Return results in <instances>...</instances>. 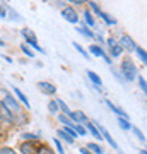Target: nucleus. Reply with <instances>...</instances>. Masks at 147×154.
Listing matches in <instances>:
<instances>
[{
  "mask_svg": "<svg viewBox=\"0 0 147 154\" xmlns=\"http://www.w3.org/2000/svg\"><path fill=\"white\" fill-rule=\"evenodd\" d=\"M87 149H89L93 154H103L104 152V149L96 142H87Z\"/></svg>",
  "mask_w": 147,
  "mask_h": 154,
  "instance_id": "4468645a",
  "label": "nucleus"
},
{
  "mask_svg": "<svg viewBox=\"0 0 147 154\" xmlns=\"http://www.w3.org/2000/svg\"><path fill=\"white\" fill-rule=\"evenodd\" d=\"M19 152L21 154H36V147L33 146V142H22L19 146Z\"/></svg>",
  "mask_w": 147,
  "mask_h": 154,
  "instance_id": "6e6552de",
  "label": "nucleus"
},
{
  "mask_svg": "<svg viewBox=\"0 0 147 154\" xmlns=\"http://www.w3.org/2000/svg\"><path fill=\"white\" fill-rule=\"evenodd\" d=\"M106 43H108L109 48H113V46H116V45H118V41H115V38H108V41H106Z\"/></svg>",
  "mask_w": 147,
  "mask_h": 154,
  "instance_id": "e433bc0d",
  "label": "nucleus"
},
{
  "mask_svg": "<svg viewBox=\"0 0 147 154\" xmlns=\"http://www.w3.org/2000/svg\"><path fill=\"white\" fill-rule=\"evenodd\" d=\"M74 48H75L77 51H79V53H81V55L84 57V58H91V57H89V53H87V51H86L84 48H82V46H81L79 43H75V41H74Z\"/></svg>",
  "mask_w": 147,
  "mask_h": 154,
  "instance_id": "cd10ccee",
  "label": "nucleus"
},
{
  "mask_svg": "<svg viewBox=\"0 0 147 154\" xmlns=\"http://www.w3.org/2000/svg\"><path fill=\"white\" fill-rule=\"evenodd\" d=\"M0 46H5V41H4L2 38H0Z\"/></svg>",
  "mask_w": 147,
  "mask_h": 154,
  "instance_id": "ea45409f",
  "label": "nucleus"
},
{
  "mask_svg": "<svg viewBox=\"0 0 147 154\" xmlns=\"http://www.w3.org/2000/svg\"><path fill=\"white\" fill-rule=\"evenodd\" d=\"M89 51H91L94 57H101V53H103L104 50L101 48V46H98V45H91V46H89Z\"/></svg>",
  "mask_w": 147,
  "mask_h": 154,
  "instance_id": "aec40b11",
  "label": "nucleus"
},
{
  "mask_svg": "<svg viewBox=\"0 0 147 154\" xmlns=\"http://www.w3.org/2000/svg\"><path fill=\"white\" fill-rule=\"evenodd\" d=\"M21 139H24V142H34V140L38 139V135H36V134L26 132V134H22V135H21Z\"/></svg>",
  "mask_w": 147,
  "mask_h": 154,
  "instance_id": "b1692460",
  "label": "nucleus"
},
{
  "mask_svg": "<svg viewBox=\"0 0 147 154\" xmlns=\"http://www.w3.org/2000/svg\"><path fill=\"white\" fill-rule=\"evenodd\" d=\"M53 144H55V147H57V151L60 154H65V151H63V146H62V142L58 140V139H53Z\"/></svg>",
  "mask_w": 147,
  "mask_h": 154,
  "instance_id": "72a5a7b5",
  "label": "nucleus"
},
{
  "mask_svg": "<svg viewBox=\"0 0 147 154\" xmlns=\"http://www.w3.org/2000/svg\"><path fill=\"white\" fill-rule=\"evenodd\" d=\"M2 105L5 106V108H9V110L14 113V115H19L21 116V108H19V103L16 101V98H12L11 94H5V98L2 99Z\"/></svg>",
  "mask_w": 147,
  "mask_h": 154,
  "instance_id": "7ed1b4c3",
  "label": "nucleus"
},
{
  "mask_svg": "<svg viewBox=\"0 0 147 154\" xmlns=\"http://www.w3.org/2000/svg\"><path fill=\"white\" fill-rule=\"evenodd\" d=\"M84 21H86V24L89 26V28H94V17L93 14H91V11H84Z\"/></svg>",
  "mask_w": 147,
  "mask_h": 154,
  "instance_id": "dca6fc26",
  "label": "nucleus"
},
{
  "mask_svg": "<svg viewBox=\"0 0 147 154\" xmlns=\"http://www.w3.org/2000/svg\"><path fill=\"white\" fill-rule=\"evenodd\" d=\"M121 51H123V48H121V46H120V43H118L116 46H113V48L109 50V53H111L109 57H113V58H116V57H120V55H121Z\"/></svg>",
  "mask_w": 147,
  "mask_h": 154,
  "instance_id": "412c9836",
  "label": "nucleus"
},
{
  "mask_svg": "<svg viewBox=\"0 0 147 154\" xmlns=\"http://www.w3.org/2000/svg\"><path fill=\"white\" fill-rule=\"evenodd\" d=\"M63 130H65L67 134H69V135H70L72 139H74V140H75L77 137H79V135H77V132H75V128H74V127L72 125H69V127H65V128H63Z\"/></svg>",
  "mask_w": 147,
  "mask_h": 154,
  "instance_id": "c756f323",
  "label": "nucleus"
},
{
  "mask_svg": "<svg viewBox=\"0 0 147 154\" xmlns=\"http://www.w3.org/2000/svg\"><path fill=\"white\" fill-rule=\"evenodd\" d=\"M79 152H81V154H93L87 147H81V149H79Z\"/></svg>",
  "mask_w": 147,
  "mask_h": 154,
  "instance_id": "4c0bfd02",
  "label": "nucleus"
},
{
  "mask_svg": "<svg viewBox=\"0 0 147 154\" xmlns=\"http://www.w3.org/2000/svg\"><path fill=\"white\" fill-rule=\"evenodd\" d=\"M121 75L125 77L127 81H133L137 77V67L133 65L132 58H125L121 62Z\"/></svg>",
  "mask_w": 147,
  "mask_h": 154,
  "instance_id": "f257e3e1",
  "label": "nucleus"
},
{
  "mask_svg": "<svg viewBox=\"0 0 147 154\" xmlns=\"http://www.w3.org/2000/svg\"><path fill=\"white\" fill-rule=\"evenodd\" d=\"M48 111L51 113V115H58V111H60V108H58V105H57V99H51L48 105Z\"/></svg>",
  "mask_w": 147,
  "mask_h": 154,
  "instance_id": "a211bd4d",
  "label": "nucleus"
},
{
  "mask_svg": "<svg viewBox=\"0 0 147 154\" xmlns=\"http://www.w3.org/2000/svg\"><path fill=\"white\" fill-rule=\"evenodd\" d=\"M57 105H58V108H60L62 115H67V116H69V115L72 113V111H70V108L67 106V103L63 101V99H60V98H58V99H57Z\"/></svg>",
  "mask_w": 147,
  "mask_h": 154,
  "instance_id": "ddd939ff",
  "label": "nucleus"
},
{
  "mask_svg": "<svg viewBox=\"0 0 147 154\" xmlns=\"http://www.w3.org/2000/svg\"><path fill=\"white\" fill-rule=\"evenodd\" d=\"M12 91H14V94H16L17 98L21 99V103H22L24 106H26V108H31V103H29V99L26 98V94L22 93L21 89H19V88H12Z\"/></svg>",
  "mask_w": 147,
  "mask_h": 154,
  "instance_id": "9b49d317",
  "label": "nucleus"
},
{
  "mask_svg": "<svg viewBox=\"0 0 147 154\" xmlns=\"http://www.w3.org/2000/svg\"><path fill=\"white\" fill-rule=\"evenodd\" d=\"M87 5H89V9H91L93 12H96L98 16H101V12H103V11L99 9V5L96 4V2H87Z\"/></svg>",
  "mask_w": 147,
  "mask_h": 154,
  "instance_id": "c85d7f7f",
  "label": "nucleus"
},
{
  "mask_svg": "<svg viewBox=\"0 0 147 154\" xmlns=\"http://www.w3.org/2000/svg\"><path fill=\"white\" fill-rule=\"evenodd\" d=\"M38 88L41 89V93H44V94H55L57 93V88H55L51 82H44V81H41V82H38Z\"/></svg>",
  "mask_w": 147,
  "mask_h": 154,
  "instance_id": "0eeeda50",
  "label": "nucleus"
},
{
  "mask_svg": "<svg viewBox=\"0 0 147 154\" xmlns=\"http://www.w3.org/2000/svg\"><path fill=\"white\" fill-rule=\"evenodd\" d=\"M77 31L81 34H84V36H87V38H94V33L91 29H87V26H81V28H77Z\"/></svg>",
  "mask_w": 147,
  "mask_h": 154,
  "instance_id": "4be33fe9",
  "label": "nucleus"
},
{
  "mask_svg": "<svg viewBox=\"0 0 147 154\" xmlns=\"http://www.w3.org/2000/svg\"><path fill=\"white\" fill-rule=\"evenodd\" d=\"M58 120H60V122H62V123H63L65 127H69V125H74V123L70 122V118H69L67 115H62V113L58 115Z\"/></svg>",
  "mask_w": 147,
  "mask_h": 154,
  "instance_id": "473e14b6",
  "label": "nucleus"
},
{
  "mask_svg": "<svg viewBox=\"0 0 147 154\" xmlns=\"http://www.w3.org/2000/svg\"><path fill=\"white\" fill-rule=\"evenodd\" d=\"M0 154H17L12 147H0Z\"/></svg>",
  "mask_w": 147,
  "mask_h": 154,
  "instance_id": "f704fd0d",
  "label": "nucleus"
},
{
  "mask_svg": "<svg viewBox=\"0 0 147 154\" xmlns=\"http://www.w3.org/2000/svg\"><path fill=\"white\" fill-rule=\"evenodd\" d=\"M106 105H108V108L113 111V113H116V115H118V118H128V113H125V111L121 110V108H118V106H115L109 99H106Z\"/></svg>",
  "mask_w": 147,
  "mask_h": 154,
  "instance_id": "9d476101",
  "label": "nucleus"
},
{
  "mask_svg": "<svg viewBox=\"0 0 147 154\" xmlns=\"http://www.w3.org/2000/svg\"><path fill=\"white\" fill-rule=\"evenodd\" d=\"M36 154H55V152L48 147V146H41V147L36 149Z\"/></svg>",
  "mask_w": 147,
  "mask_h": 154,
  "instance_id": "7c9ffc66",
  "label": "nucleus"
},
{
  "mask_svg": "<svg viewBox=\"0 0 147 154\" xmlns=\"http://www.w3.org/2000/svg\"><path fill=\"white\" fill-rule=\"evenodd\" d=\"M118 125H120V128H123V130H132L130 118H118Z\"/></svg>",
  "mask_w": 147,
  "mask_h": 154,
  "instance_id": "f3484780",
  "label": "nucleus"
},
{
  "mask_svg": "<svg viewBox=\"0 0 147 154\" xmlns=\"http://www.w3.org/2000/svg\"><path fill=\"white\" fill-rule=\"evenodd\" d=\"M58 135H60V137L63 139L65 142H69V144H72V142H74V139H72L70 135H69V134H67L65 130H63V128H60V130H58Z\"/></svg>",
  "mask_w": 147,
  "mask_h": 154,
  "instance_id": "393cba45",
  "label": "nucleus"
},
{
  "mask_svg": "<svg viewBox=\"0 0 147 154\" xmlns=\"http://www.w3.org/2000/svg\"><path fill=\"white\" fill-rule=\"evenodd\" d=\"M140 154H147V149H142V151H140Z\"/></svg>",
  "mask_w": 147,
  "mask_h": 154,
  "instance_id": "a19ab883",
  "label": "nucleus"
},
{
  "mask_svg": "<svg viewBox=\"0 0 147 154\" xmlns=\"http://www.w3.org/2000/svg\"><path fill=\"white\" fill-rule=\"evenodd\" d=\"M21 50H22V51H24V53H26L27 57H31V58H33V57H34V51H33V50H31V48H29V46H27L26 43H22V45H21Z\"/></svg>",
  "mask_w": 147,
  "mask_h": 154,
  "instance_id": "2f4dec72",
  "label": "nucleus"
},
{
  "mask_svg": "<svg viewBox=\"0 0 147 154\" xmlns=\"http://www.w3.org/2000/svg\"><path fill=\"white\" fill-rule=\"evenodd\" d=\"M87 77L91 79V82L96 86L98 89H101V84H103V81H101V77L96 74V72H93V70H87Z\"/></svg>",
  "mask_w": 147,
  "mask_h": 154,
  "instance_id": "f8f14e48",
  "label": "nucleus"
},
{
  "mask_svg": "<svg viewBox=\"0 0 147 154\" xmlns=\"http://www.w3.org/2000/svg\"><path fill=\"white\" fill-rule=\"evenodd\" d=\"M132 132L135 134V137L139 139V140H142V142H145V135L142 134V130H140V128H137V127H132Z\"/></svg>",
  "mask_w": 147,
  "mask_h": 154,
  "instance_id": "a878e982",
  "label": "nucleus"
},
{
  "mask_svg": "<svg viewBox=\"0 0 147 154\" xmlns=\"http://www.w3.org/2000/svg\"><path fill=\"white\" fill-rule=\"evenodd\" d=\"M72 127L75 128L77 135H86V134H87V128H86V125H81V123H74Z\"/></svg>",
  "mask_w": 147,
  "mask_h": 154,
  "instance_id": "5701e85b",
  "label": "nucleus"
},
{
  "mask_svg": "<svg viewBox=\"0 0 147 154\" xmlns=\"http://www.w3.org/2000/svg\"><path fill=\"white\" fill-rule=\"evenodd\" d=\"M99 17H101V19H103L108 26H115V24H116V19L109 17V14H106V12H101V16H99Z\"/></svg>",
  "mask_w": 147,
  "mask_h": 154,
  "instance_id": "6ab92c4d",
  "label": "nucleus"
},
{
  "mask_svg": "<svg viewBox=\"0 0 147 154\" xmlns=\"http://www.w3.org/2000/svg\"><path fill=\"white\" fill-rule=\"evenodd\" d=\"M118 43H120V46H121L123 50H127L128 53H130V51H135V48H137L135 41H133V39L128 36V34H123V36L120 38V41H118Z\"/></svg>",
  "mask_w": 147,
  "mask_h": 154,
  "instance_id": "39448f33",
  "label": "nucleus"
},
{
  "mask_svg": "<svg viewBox=\"0 0 147 154\" xmlns=\"http://www.w3.org/2000/svg\"><path fill=\"white\" fill-rule=\"evenodd\" d=\"M62 17H63L67 22H70V24H77V22H79V16H77L75 9L70 7V5H65L62 9Z\"/></svg>",
  "mask_w": 147,
  "mask_h": 154,
  "instance_id": "20e7f679",
  "label": "nucleus"
},
{
  "mask_svg": "<svg viewBox=\"0 0 147 154\" xmlns=\"http://www.w3.org/2000/svg\"><path fill=\"white\" fill-rule=\"evenodd\" d=\"M135 53L139 55V58L142 60V63H145V65H147V50H144L142 46H137V48H135Z\"/></svg>",
  "mask_w": 147,
  "mask_h": 154,
  "instance_id": "2eb2a0df",
  "label": "nucleus"
},
{
  "mask_svg": "<svg viewBox=\"0 0 147 154\" xmlns=\"http://www.w3.org/2000/svg\"><path fill=\"white\" fill-rule=\"evenodd\" d=\"M21 34H22V38L26 39V45H29V46H33L36 51H39V53H44V50L39 46V43H38V38H36V34L31 31V29H22L21 31Z\"/></svg>",
  "mask_w": 147,
  "mask_h": 154,
  "instance_id": "f03ea898",
  "label": "nucleus"
},
{
  "mask_svg": "<svg viewBox=\"0 0 147 154\" xmlns=\"http://www.w3.org/2000/svg\"><path fill=\"white\" fill-rule=\"evenodd\" d=\"M72 2H74L75 5H82V4H84V0H72Z\"/></svg>",
  "mask_w": 147,
  "mask_h": 154,
  "instance_id": "58836bf2",
  "label": "nucleus"
},
{
  "mask_svg": "<svg viewBox=\"0 0 147 154\" xmlns=\"http://www.w3.org/2000/svg\"><path fill=\"white\" fill-rule=\"evenodd\" d=\"M137 81H139V86H140V89L144 91V94L147 96V81H145V79H144L142 75L137 77Z\"/></svg>",
  "mask_w": 147,
  "mask_h": 154,
  "instance_id": "bb28decb",
  "label": "nucleus"
},
{
  "mask_svg": "<svg viewBox=\"0 0 147 154\" xmlns=\"http://www.w3.org/2000/svg\"><path fill=\"white\" fill-rule=\"evenodd\" d=\"M86 128L91 132V135H93L94 139H98V140H103V135H101V132L98 130V127L94 125L93 122H87L86 123Z\"/></svg>",
  "mask_w": 147,
  "mask_h": 154,
  "instance_id": "1a4fd4ad",
  "label": "nucleus"
},
{
  "mask_svg": "<svg viewBox=\"0 0 147 154\" xmlns=\"http://www.w3.org/2000/svg\"><path fill=\"white\" fill-rule=\"evenodd\" d=\"M0 17H2V19L7 17V5L5 4H0Z\"/></svg>",
  "mask_w": 147,
  "mask_h": 154,
  "instance_id": "c9c22d12",
  "label": "nucleus"
},
{
  "mask_svg": "<svg viewBox=\"0 0 147 154\" xmlns=\"http://www.w3.org/2000/svg\"><path fill=\"white\" fill-rule=\"evenodd\" d=\"M69 118H70V122L72 123H87V116H86V113L84 111H81V110H77V111H72L70 115H69Z\"/></svg>",
  "mask_w": 147,
  "mask_h": 154,
  "instance_id": "423d86ee",
  "label": "nucleus"
}]
</instances>
